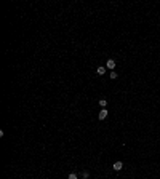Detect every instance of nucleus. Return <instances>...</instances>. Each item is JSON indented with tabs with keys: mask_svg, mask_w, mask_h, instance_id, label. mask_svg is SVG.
<instances>
[{
	"mask_svg": "<svg viewBox=\"0 0 160 179\" xmlns=\"http://www.w3.org/2000/svg\"><path fill=\"white\" fill-rule=\"evenodd\" d=\"M122 168H123V163H122V162H115V163L112 165V169H114V171H120Z\"/></svg>",
	"mask_w": 160,
	"mask_h": 179,
	"instance_id": "f03ea898",
	"label": "nucleus"
},
{
	"mask_svg": "<svg viewBox=\"0 0 160 179\" xmlns=\"http://www.w3.org/2000/svg\"><path fill=\"white\" fill-rule=\"evenodd\" d=\"M109 77H111L112 80H115V79L118 77V75H117V72H114V70H111V75H109Z\"/></svg>",
	"mask_w": 160,
	"mask_h": 179,
	"instance_id": "423d86ee",
	"label": "nucleus"
},
{
	"mask_svg": "<svg viewBox=\"0 0 160 179\" xmlns=\"http://www.w3.org/2000/svg\"><path fill=\"white\" fill-rule=\"evenodd\" d=\"M106 117H107V111H106V109L99 111V115H98V118H99V120H104Z\"/></svg>",
	"mask_w": 160,
	"mask_h": 179,
	"instance_id": "7ed1b4c3",
	"label": "nucleus"
},
{
	"mask_svg": "<svg viewBox=\"0 0 160 179\" xmlns=\"http://www.w3.org/2000/svg\"><path fill=\"white\" fill-rule=\"evenodd\" d=\"M82 176H83V179H88V178H90V173H88V171H83Z\"/></svg>",
	"mask_w": 160,
	"mask_h": 179,
	"instance_id": "0eeeda50",
	"label": "nucleus"
},
{
	"mask_svg": "<svg viewBox=\"0 0 160 179\" xmlns=\"http://www.w3.org/2000/svg\"><path fill=\"white\" fill-rule=\"evenodd\" d=\"M96 74L98 75H104L106 74V67H104V66H99V67L96 69Z\"/></svg>",
	"mask_w": 160,
	"mask_h": 179,
	"instance_id": "20e7f679",
	"label": "nucleus"
},
{
	"mask_svg": "<svg viewBox=\"0 0 160 179\" xmlns=\"http://www.w3.org/2000/svg\"><path fill=\"white\" fill-rule=\"evenodd\" d=\"M106 69L114 70V69H115V61H114V59H107L106 61Z\"/></svg>",
	"mask_w": 160,
	"mask_h": 179,
	"instance_id": "f257e3e1",
	"label": "nucleus"
},
{
	"mask_svg": "<svg viewBox=\"0 0 160 179\" xmlns=\"http://www.w3.org/2000/svg\"><path fill=\"white\" fill-rule=\"evenodd\" d=\"M99 105H101L102 109H106V105H107V101H106V99H99Z\"/></svg>",
	"mask_w": 160,
	"mask_h": 179,
	"instance_id": "39448f33",
	"label": "nucleus"
},
{
	"mask_svg": "<svg viewBox=\"0 0 160 179\" xmlns=\"http://www.w3.org/2000/svg\"><path fill=\"white\" fill-rule=\"evenodd\" d=\"M67 179H77V174H75V173H70L69 176H67Z\"/></svg>",
	"mask_w": 160,
	"mask_h": 179,
	"instance_id": "6e6552de",
	"label": "nucleus"
}]
</instances>
